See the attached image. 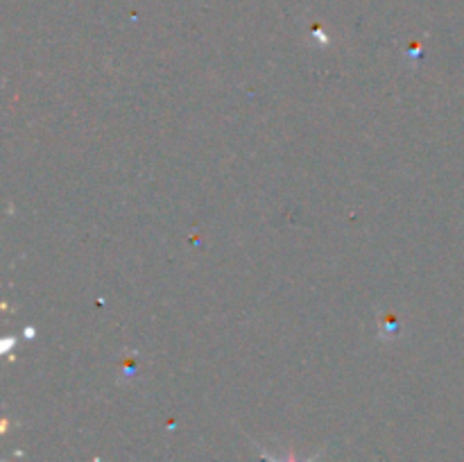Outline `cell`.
I'll return each mask as SVG.
<instances>
[{
	"instance_id": "6da1fadb",
	"label": "cell",
	"mask_w": 464,
	"mask_h": 462,
	"mask_svg": "<svg viewBox=\"0 0 464 462\" xmlns=\"http://www.w3.org/2000/svg\"><path fill=\"white\" fill-rule=\"evenodd\" d=\"M261 456H263V460H266V462H315L317 460V456L308 457V460H297V457H295L293 453H290V456L279 457V456H275V453L267 451V448H261Z\"/></svg>"
}]
</instances>
